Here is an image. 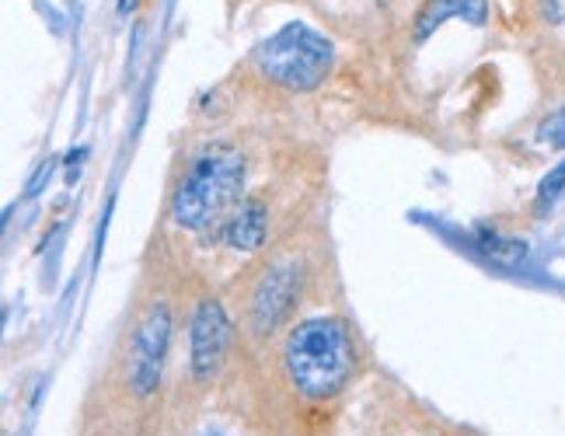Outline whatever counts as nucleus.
Wrapping results in <instances>:
<instances>
[{
    "mask_svg": "<svg viewBox=\"0 0 565 436\" xmlns=\"http://www.w3.org/2000/svg\"><path fill=\"white\" fill-rule=\"evenodd\" d=\"M245 158L227 143H210L195 155L171 189V221L185 231L213 234L245 200Z\"/></svg>",
    "mask_w": 565,
    "mask_h": 436,
    "instance_id": "f257e3e1",
    "label": "nucleus"
},
{
    "mask_svg": "<svg viewBox=\"0 0 565 436\" xmlns=\"http://www.w3.org/2000/svg\"><path fill=\"white\" fill-rule=\"evenodd\" d=\"M356 349L335 318H311L290 329L282 345V366L303 398H332L353 377Z\"/></svg>",
    "mask_w": 565,
    "mask_h": 436,
    "instance_id": "f03ea898",
    "label": "nucleus"
},
{
    "mask_svg": "<svg viewBox=\"0 0 565 436\" xmlns=\"http://www.w3.org/2000/svg\"><path fill=\"white\" fill-rule=\"evenodd\" d=\"M258 71L290 92H311L332 71V46L315 29L290 21L255 53Z\"/></svg>",
    "mask_w": 565,
    "mask_h": 436,
    "instance_id": "7ed1b4c3",
    "label": "nucleus"
},
{
    "mask_svg": "<svg viewBox=\"0 0 565 436\" xmlns=\"http://www.w3.org/2000/svg\"><path fill=\"white\" fill-rule=\"evenodd\" d=\"M171 342V311L164 300H154L137 321L129 339V384L137 395H150L161 384V370Z\"/></svg>",
    "mask_w": 565,
    "mask_h": 436,
    "instance_id": "20e7f679",
    "label": "nucleus"
},
{
    "mask_svg": "<svg viewBox=\"0 0 565 436\" xmlns=\"http://www.w3.org/2000/svg\"><path fill=\"white\" fill-rule=\"evenodd\" d=\"M231 349V318L216 297H203L189 318V366L192 377L206 384L221 374Z\"/></svg>",
    "mask_w": 565,
    "mask_h": 436,
    "instance_id": "39448f33",
    "label": "nucleus"
},
{
    "mask_svg": "<svg viewBox=\"0 0 565 436\" xmlns=\"http://www.w3.org/2000/svg\"><path fill=\"white\" fill-rule=\"evenodd\" d=\"M297 297H300V269L294 262H276V266H269L255 279L252 297H248L252 332H258V336L276 332L279 325L290 318Z\"/></svg>",
    "mask_w": 565,
    "mask_h": 436,
    "instance_id": "423d86ee",
    "label": "nucleus"
},
{
    "mask_svg": "<svg viewBox=\"0 0 565 436\" xmlns=\"http://www.w3.org/2000/svg\"><path fill=\"white\" fill-rule=\"evenodd\" d=\"M266 227H269L266 203L255 200V195H248V200H242L234 206V213L210 237H213V242L227 245L231 252H255L258 245L266 242Z\"/></svg>",
    "mask_w": 565,
    "mask_h": 436,
    "instance_id": "0eeeda50",
    "label": "nucleus"
},
{
    "mask_svg": "<svg viewBox=\"0 0 565 436\" xmlns=\"http://www.w3.org/2000/svg\"><path fill=\"white\" fill-rule=\"evenodd\" d=\"M447 14H468L475 21H482L486 18V0H429V8L419 14L416 35L426 39L433 32V25H440Z\"/></svg>",
    "mask_w": 565,
    "mask_h": 436,
    "instance_id": "6e6552de",
    "label": "nucleus"
},
{
    "mask_svg": "<svg viewBox=\"0 0 565 436\" xmlns=\"http://www.w3.org/2000/svg\"><path fill=\"white\" fill-rule=\"evenodd\" d=\"M562 189H565V161L548 174L545 182H541V192H537V210H548L558 195H562Z\"/></svg>",
    "mask_w": 565,
    "mask_h": 436,
    "instance_id": "1a4fd4ad",
    "label": "nucleus"
},
{
    "mask_svg": "<svg viewBox=\"0 0 565 436\" xmlns=\"http://www.w3.org/2000/svg\"><path fill=\"white\" fill-rule=\"evenodd\" d=\"M537 140L548 143V147H565V105L558 108L555 116H548L537 129Z\"/></svg>",
    "mask_w": 565,
    "mask_h": 436,
    "instance_id": "9d476101",
    "label": "nucleus"
},
{
    "mask_svg": "<svg viewBox=\"0 0 565 436\" xmlns=\"http://www.w3.org/2000/svg\"><path fill=\"white\" fill-rule=\"evenodd\" d=\"M195 436H224V433H216V429H203V433H195Z\"/></svg>",
    "mask_w": 565,
    "mask_h": 436,
    "instance_id": "9b49d317",
    "label": "nucleus"
}]
</instances>
